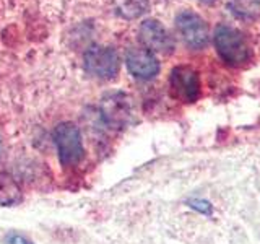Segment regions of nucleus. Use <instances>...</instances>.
<instances>
[{"label": "nucleus", "mask_w": 260, "mask_h": 244, "mask_svg": "<svg viewBox=\"0 0 260 244\" xmlns=\"http://www.w3.org/2000/svg\"><path fill=\"white\" fill-rule=\"evenodd\" d=\"M134 116V106L125 93H109L101 101V117L114 129L125 127Z\"/></svg>", "instance_id": "5"}, {"label": "nucleus", "mask_w": 260, "mask_h": 244, "mask_svg": "<svg viewBox=\"0 0 260 244\" xmlns=\"http://www.w3.org/2000/svg\"><path fill=\"white\" fill-rule=\"evenodd\" d=\"M171 89L173 93L185 103H193L200 96L199 73L193 69L181 65L171 72Z\"/></svg>", "instance_id": "8"}, {"label": "nucleus", "mask_w": 260, "mask_h": 244, "mask_svg": "<svg viewBox=\"0 0 260 244\" xmlns=\"http://www.w3.org/2000/svg\"><path fill=\"white\" fill-rule=\"evenodd\" d=\"M83 67L89 75L106 80L117 75L120 60L116 49L106 46H93L83 55Z\"/></svg>", "instance_id": "3"}, {"label": "nucleus", "mask_w": 260, "mask_h": 244, "mask_svg": "<svg viewBox=\"0 0 260 244\" xmlns=\"http://www.w3.org/2000/svg\"><path fill=\"white\" fill-rule=\"evenodd\" d=\"M213 43L218 55L221 57L224 64L239 67V65H244L249 60V46L246 39H244L242 33H239L238 29L226 26V24H219L215 29Z\"/></svg>", "instance_id": "1"}, {"label": "nucleus", "mask_w": 260, "mask_h": 244, "mask_svg": "<svg viewBox=\"0 0 260 244\" xmlns=\"http://www.w3.org/2000/svg\"><path fill=\"white\" fill-rule=\"evenodd\" d=\"M5 242L7 244H32V241H29L26 236H23V234L16 233V231L8 233L5 236Z\"/></svg>", "instance_id": "12"}, {"label": "nucleus", "mask_w": 260, "mask_h": 244, "mask_svg": "<svg viewBox=\"0 0 260 244\" xmlns=\"http://www.w3.org/2000/svg\"><path fill=\"white\" fill-rule=\"evenodd\" d=\"M197 2L203 4V5H211V4H215L216 0H197Z\"/></svg>", "instance_id": "13"}, {"label": "nucleus", "mask_w": 260, "mask_h": 244, "mask_svg": "<svg viewBox=\"0 0 260 244\" xmlns=\"http://www.w3.org/2000/svg\"><path fill=\"white\" fill-rule=\"evenodd\" d=\"M54 143L57 155L63 166H75L83 158V142L75 124L62 122L54 130Z\"/></svg>", "instance_id": "2"}, {"label": "nucleus", "mask_w": 260, "mask_h": 244, "mask_svg": "<svg viewBox=\"0 0 260 244\" xmlns=\"http://www.w3.org/2000/svg\"><path fill=\"white\" fill-rule=\"evenodd\" d=\"M189 207L200 211V214H203V215H211V211H213V205H211L210 202L202 200V199H190Z\"/></svg>", "instance_id": "11"}, {"label": "nucleus", "mask_w": 260, "mask_h": 244, "mask_svg": "<svg viewBox=\"0 0 260 244\" xmlns=\"http://www.w3.org/2000/svg\"><path fill=\"white\" fill-rule=\"evenodd\" d=\"M176 28L187 47L199 51L208 44V26L200 15L190 10H182L176 16Z\"/></svg>", "instance_id": "4"}, {"label": "nucleus", "mask_w": 260, "mask_h": 244, "mask_svg": "<svg viewBox=\"0 0 260 244\" xmlns=\"http://www.w3.org/2000/svg\"><path fill=\"white\" fill-rule=\"evenodd\" d=\"M125 65L128 72L138 80H151L159 72L156 55L145 47H130L125 54Z\"/></svg>", "instance_id": "7"}, {"label": "nucleus", "mask_w": 260, "mask_h": 244, "mask_svg": "<svg viewBox=\"0 0 260 244\" xmlns=\"http://www.w3.org/2000/svg\"><path fill=\"white\" fill-rule=\"evenodd\" d=\"M117 13L125 20H137L150 8V0H116Z\"/></svg>", "instance_id": "10"}, {"label": "nucleus", "mask_w": 260, "mask_h": 244, "mask_svg": "<svg viewBox=\"0 0 260 244\" xmlns=\"http://www.w3.org/2000/svg\"><path fill=\"white\" fill-rule=\"evenodd\" d=\"M138 38H140L143 47L151 51L153 54H171L174 51L173 36L158 20H145L138 28Z\"/></svg>", "instance_id": "6"}, {"label": "nucleus", "mask_w": 260, "mask_h": 244, "mask_svg": "<svg viewBox=\"0 0 260 244\" xmlns=\"http://www.w3.org/2000/svg\"><path fill=\"white\" fill-rule=\"evenodd\" d=\"M21 200V189L15 179L0 171V205L12 207Z\"/></svg>", "instance_id": "9"}]
</instances>
